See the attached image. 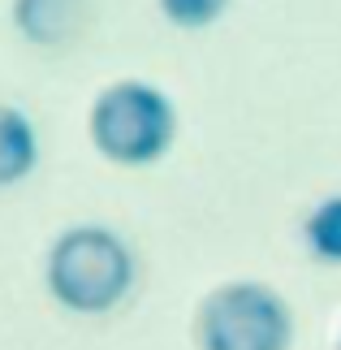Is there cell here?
Masks as SVG:
<instances>
[{"instance_id":"1","label":"cell","mask_w":341,"mask_h":350,"mask_svg":"<svg viewBox=\"0 0 341 350\" xmlns=\"http://www.w3.org/2000/svg\"><path fill=\"white\" fill-rule=\"evenodd\" d=\"M44 286L65 312L104 316L134 286V255L104 225H74L48 247Z\"/></svg>"},{"instance_id":"2","label":"cell","mask_w":341,"mask_h":350,"mask_svg":"<svg viewBox=\"0 0 341 350\" xmlns=\"http://www.w3.org/2000/svg\"><path fill=\"white\" fill-rule=\"evenodd\" d=\"M87 126H91L95 152L104 160L143 169V165H156L173 147L177 113L160 87L139 83V78H121V83L104 87L95 96Z\"/></svg>"},{"instance_id":"3","label":"cell","mask_w":341,"mask_h":350,"mask_svg":"<svg viewBox=\"0 0 341 350\" xmlns=\"http://www.w3.org/2000/svg\"><path fill=\"white\" fill-rule=\"evenodd\" d=\"M290 307L259 281H229L199 307V350H290Z\"/></svg>"},{"instance_id":"4","label":"cell","mask_w":341,"mask_h":350,"mask_svg":"<svg viewBox=\"0 0 341 350\" xmlns=\"http://www.w3.org/2000/svg\"><path fill=\"white\" fill-rule=\"evenodd\" d=\"M91 5L87 0H13L9 18L18 35L35 48H61L83 35Z\"/></svg>"},{"instance_id":"5","label":"cell","mask_w":341,"mask_h":350,"mask_svg":"<svg viewBox=\"0 0 341 350\" xmlns=\"http://www.w3.org/2000/svg\"><path fill=\"white\" fill-rule=\"evenodd\" d=\"M39 165V134L31 117L13 104H0V186H18Z\"/></svg>"},{"instance_id":"6","label":"cell","mask_w":341,"mask_h":350,"mask_svg":"<svg viewBox=\"0 0 341 350\" xmlns=\"http://www.w3.org/2000/svg\"><path fill=\"white\" fill-rule=\"evenodd\" d=\"M303 238H307V247H311V255H316V260L341 264V195L320 199V204L307 212Z\"/></svg>"},{"instance_id":"7","label":"cell","mask_w":341,"mask_h":350,"mask_svg":"<svg viewBox=\"0 0 341 350\" xmlns=\"http://www.w3.org/2000/svg\"><path fill=\"white\" fill-rule=\"evenodd\" d=\"M229 9V0H160V13L182 26V31H203V26H212L221 13Z\"/></svg>"},{"instance_id":"8","label":"cell","mask_w":341,"mask_h":350,"mask_svg":"<svg viewBox=\"0 0 341 350\" xmlns=\"http://www.w3.org/2000/svg\"><path fill=\"white\" fill-rule=\"evenodd\" d=\"M337 350H341V346H337Z\"/></svg>"}]
</instances>
